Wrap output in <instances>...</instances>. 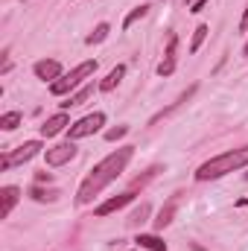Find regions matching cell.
<instances>
[{"mask_svg":"<svg viewBox=\"0 0 248 251\" xmlns=\"http://www.w3.org/2000/svg\"><path fill=\"white\" fill-rule=\"evenodd\" d=\"M131 155H134V149H131V146H123V149L111 152L108 158H102V161L88 173V178L82 181V187H79V193H76V201H79V204L94 201V199L108 187L114 178H120V176H123V170L128 167Z\"/></svg>","mask_w":248,"mask_h":251,"instance_id":"6da1fadb","label":"cell"},{"mask_svg":"<svg viewBox=\"0 0 248 251\" xmlns=\"http://www.w3.org/2000/svg\"><path fill=\"white\" fill-rule=\"evenodd\" d=\"M243 167H248V146L222 152V155L204 161V164L196 170V178H198V181H213V178H222V176L237 173V170H243Z\"/></svg>","mask_w":248,"mask_h":251,"instance_id":"7a4b0ae2","label":"cell"},{"mask_svg":"<svg viewBox=\"0 0 248 251\" xmlns=\"http://www.w3.org/2000/svg\"><path fill=\"white\" fill-rule=\"evenodd\" d=\"M94 70H97V62H82L76 64L70 73H64L62 79H56L53 85H50V91L56 94V97H64V94H70V91H76L88 76H94Z\"/></svg>","mask_w":248,"mask_h":251,"instance_id":"3957f363","label":"cell"},{"mask_svg":"<svg viewBox=\"0 0 248 251\" xmlns=\"http://www.w3.org/2000/svg\"><path fill=\"white\" fill-rule=\"evenodd\" d=\"M102 126H105V114H102V111H94V114H88V117H82V120L70 123V128H67V140H79V137H88V134L99 131Z\"/></svg>","mask_w":248,"mask_h":251,"instance_id":"277c9868","label":"cell"},{"mask_svg":"<svg viewBox=\"0 0 248 251\" xmlns=\"http://www.w3.org/2000/svg\"><path fill=\"white\" fill-rule=\"evenodd\" d=\"M38 152H41V143H38V140H26V143L18 146L15 152H3L0 170H12V167H18V164H24V161H32Z\"/></svg>","mask_w":248,"mask_h":251,"instance_id":"5b68a950","label":"cell"},{"mask_svg":"<svg viewBox=\"0 0 248 251\" xmlns=\"http://www.w3.org/2000/svg\"><path fill=\"white\" fill-rule=\"evenodd\" d=\"M44 158H47V167H62V164H67V161L76 158V146H73V140L56 143V146H50V149L44 152Z\"/></svg>","mask_w":248,"mask_h":251,"instance_id":"8992f818","label":"cell"},{"mask_svg":"<svg viewBox=\"0 0 248 251\" xmlns=\"http://www.w3.org/2000/svg\"><path fill=\"white\" fill-rule=\"evenodd\" d=\"M35 76L38 79H44V82H56V79H62V64L56 62V59H41V62H35Z\"/></svg>","mask_w":248,"mask_h":251,"instance_id":"52a82bcc","label":"cell"},{"mask_svg":"<svg viewBox=\"0 0 248 251\" xmlns=\"http://www.w3.org/2000/svg\"><path fill=\"white\" fill-rule=\"evenodd\" d=\"M178 53V35H170V41H167V56H164V62L158 64V73L161 76H170L173 70H175V56Z\"/></svg>","mask_w":248,"mask_h":251,"instance_id":"ba28073f","label":"cell"},{"mask_svg":"<svg viewBox=\"0 0 248 251\" xmlns=\"http://www.w3.org/2000/svg\"><path fill=\"white\" fill-rule=\"evenodd\" d=\"M21 201V190L18 187H3L0 190V219H9V213H12V207Z\"/></svg>","mask_w":248,"mask_h":251,"instance_id":"9c48e42d","label":"cell"},{"mask_svg":"<svg viewBox=\"0 0 248 251\" xmlns=\"http://www.w3.org/2000/svg\"><path fill=\"white\" fill-rule=\"evenodd\" d=\"M134 199V190H128V193H120V196H114V199H108V201H102L94 213L97 216H108V213H114V210H120V207H125L128 201Z\"/></svg>","mask_w":248,"mask_h":251,"instance_id":"30bf717a","label":"cell"},{"mask_svg":"<svg viewBox=\"0 0 248 251\" xmlns=\"http://www.w3.org/2000/svg\"><path fill=\"white\" fill-rule=\"evenodd\" d=\"M64 128H70L67 114H56V117H50L47 123L41 126V137H56L59 131H64Z\"/></svg>","mask_w":248,"mask_h":251,"instance_id":"8fae6325","label":"cell"},{"mask_svg":"<svg viewBox=\"0 0 248 251\" xmlns=\"http://www.w3.org/2000/svg\"><path fill=\"white\" fill-rule=\"evenodd\" d=\"M123 76H125V64H117V67H114V70L99 82V91H114V88L120 85V79H123Z\"/></svg>","mask_w":248,"mask_h":251,"instance_id":"7c38bea8","label":"cell"},{"mask_svg":"<svg viewBox=\"0 0 248 251\" xmlns=\"http://www.w3.org/2000/svg\"><path fill=\"white\" fill-rule=\"evenodd\" d=\"M193 94H196V85H190V88H187V91L181 94V97H178V100H175V102H173V105H170V108H164L161 114H155V117H152V123H158V120H164V117H170V114H173L175 108H181V105H184V102L190 100V97H193Z\"/></svg>","mask_w":248,"mask_h":251,"instance_id":"4fadbf2b","label":"cell"},{"mask_svg":"<svg viewBox=\"0 0 248 251\" xmlns=\"http://www.w3.org/2000/svg\"><path fill=\"white\" fill-rule=\"evenodd\" d=\"M137 246L146 249V251H167V243L161 237H155V234H140L137 237Z\"/></svg>","mask_w":248,"mask_h":251,"instance_id":"5bb4252c","label":"cell"},{"mask_svg":"<svg viewBox=\"0 0 248 251\" xmlns=\"http://www.w3.org/2000/svg\"><path fill=\"white\" fill-rule=\"evenodd\" d=\"M175 204H178V199H170V201H167V207H161V213H158V219H155V228H158V231H161V228H167V225L173 222Z\"/></svg>","mask_w":248,"mask_h":251,"instance_id":"9a60e30c","label":"cell"},{"mask_svg":"<svg viewBox=\"0 0 248 251\" xmlns=\"http://www.w3.org/2000/svg\"><path fill=\"white\" fill-rule=\"evenodd\" d=\"M91 97H94V85L82 88L79 94H70V97H67V102H62V105H64V108H73V105H82V102H88Z\"/></svg>","mask_w":248,"mask_h":251,"instance_id":"2e32d148","label":"cell"},{"mask_svg":"<svg viewBox=\"0 0 248 251\" xmlns=\"http://www.w3.org/2000/svg\"><path fill=\"white\" fill-rule=\"evenodd\" d=\"M207 32H210V29H207L204 24H198V26H196V32H193V41H190V53H198V47H201V41L207 38Z\"/></svg>","mask_w":248,"mask_h":251,"instance_id":"e0dca14e","label":"cell"},{"mask_svg":"<svg viewBox=\"0 0 248 251\" xmlns=\"http://www.w3.org/2000/svg\"><path fill=\"white\" fill-rule=\"evenodd\" d=\"M18 126H21V114H18V111H9V114L0 117V128H3V131H12V128H18Z\"/></svg>","mask_w":248,"mask_h":251,"instance_id":"ac0fdd59","label":"cell"},{"mask_svg":"<svg viewBox=\"0 0 248 251\" xmlns=\"http://www.w3.org/2000/svg\"><path fill=\"white\" fill-rule=\"evenodd\" d=\"M146 12H149V6H137L134 12H128V18L123 21V29H131V24H137V21L146 15Z\"/></svg>","mask_w":248,"mask_h":251,"instance_id":"d6986e66","label":"cell"},{"mask_svg":"<svg viewBox=\"0 0 248 251\" xmlns=\"http://www.w3.org/2000/svg\"><path fill=\"white\" fill-rule=\"evenodd\" d=\"M108 29H111L108 24H99V26H97V29H94L91 35H88V44H99V41H105V35H108Z\"/></svg>","mask_w":248,"mask_h":251,"instance_id":"ffe728a7","label":"cell"},{"mask_svg":"<svg viewBox=\"0 0 248 251\" xmlns=\"http://www.w3.org/2000/svg\"><path fill=\"white\" fill-rule=\"evenodd\" d=\"M146 216H149V204H140V207L128 216V225H143V222H146Z\"/></svg>","mask_w":248,"mask_h":251,"instance_id":"44dd1931","label":"cell"},{"mask_svg":"<svg viewBox=\"0 0 248 251\" xmlns=\"http://www.w3.org/2000/svg\"><path fill=\"white\" fill-rule=\"evenodd\" d=\"M56 196H59L56 190H50V193H44L41 187H32V199H35V201H53Z\"/></svg>","mask_w":248,"mask_h":251,"instance_id":"7402d4cb","label":"cell"},{"mask_svg":"<svg viewBox=\"0 0 248 251\" xmlns=\"http://www.w3.org/2000/svg\"><path fill=\"white\" fill-rule=\"evenodd\" d=\"M125 134H128V126H117V128H108L105 131V140H120Z\"/></svg>","mask_w":248,"mask_h":251,"instance_id":"603a6c76","label":"cell"},{"mask_svg":"<svg viewBox=\"0 0 248 251\" xmlns=\"http://www.w3.org/2000/svg\"><path fill=\"white\" fill-rule=\"evenodd\" d=\"M207 3H210V0H196V3H193V6H190V12H201V9H204V6H207Z\"/></svg>","mask_w":248,"mask_h":251,"instance_id":"cb8c5ba5","label":"cell"},{"mask_svg":"<svg viewBox=\"0 0 248 251\" xmlns=\"http://www.w3.org/2000/svg\"><path fill=\"white\" fill-rule=\"evenodd\" d=\"M240 29L248 32V6H246V15H243V21H240Z\"/></svg>","mask_w":248,"mask_h":251,"instance_id":"d4e9b609","label":"cell"},{"mask_svg":"<svg viewBox=\"0 0 248 251\" xmlns=\"http://www.w3.org/2000/svg\"><path fill=\"white\" fill-rule=\"evenodd\" d=\"M246 204H248V196L246 199H240V207H246Z\"/></svg>","mask_w":248,"mask_h":251,"instance_id":"484cf974","label":"cell"},{"mask_svg":"<svg viewBox=\"0 0 248 251\" xmlns=\"http://www.w3.org/2000/svg\"><path fill=\"white\" fill-rule=\"evenodd\" d=\"M184 3H187V6H193V3H196V0H184Z\"/></svg>","mask_w":248,"mask_h":251,"instance_id":"4316f807","label":"cell"},{"mask_svg":"<svg viewBox=\"0 0 248 251\" xmlns=\"http://www.w3.org/2000/svg\"><path fill=\"white\" fill-rule=\"evenodd\" d=\"M246 56H248V41H246Z\"/></svg>","mask_w":248,"mask_h":251,"instance_id":"83f0119b","label":"cell"},{"mask_svg":"<svg viewBox=\"0 0 248 251\" xmlns=\"http://www.w3.org/2000/svg\"><path fill=\"white\" fill-rule=\"evenodd\" d=\"M246 178H248V176H246Z\"/></svg>","mask_w":248,"mask_h":251,"instance_id":"f1b7e54d","label":"cell"}]
</instances>
